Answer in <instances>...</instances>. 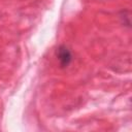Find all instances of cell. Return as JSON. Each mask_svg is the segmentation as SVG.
I'll return each instance as SVG.
<instances>
[{"instance_id":"6da1fadb","label":"cell","mask_w":132,"mask_h":132,"mask_svg":"<svg viewBox=\"0 0 132 132\" xmlns=\"http://www.w3.org/2000/svg\"><path fill=\"white\" fill-rule=\"evenodd\" d=\"M57 57H58V60L60 62V65L62 67H67L71 60H72V56H71V53L70 51L65 46V45H61L58 51H57Z\"/></svg>"}]
</instances>
